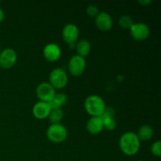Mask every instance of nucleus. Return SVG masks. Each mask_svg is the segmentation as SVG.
Returning a JSON list of instances; mask_svg holds the SVG:
<instances>
[{"label":"nucleus","instance_id":"1","mask_svg":"<svg viewBox=\"0 0 161 161\" xmlns=\"http://www.w3.org/2000/svg\"><path fill=\"white\" fill-rule=\"evenodd\" d=\"M140 144L141 142L135 132L127 131L123 134L119 138V149L126 156L131 157L138 153L140 149Z\"/></svg>","mask_w":161,"mask_h":161},{"label":"nucleus","instance_id":"2","mask_svg":"<svg viewBox=\"0 0 161 161\" xmlns=\"http://www.w3.org/2000/svg\"><path fill=\"white\" fill-rule=\"evenodd\" d=\"M84 108L91 116H102L106 106L102 97L96 94H92L88 96L85 100Z\"/></svg>","mask_w":161,"mask_h":161},{"label":"nucleus","instance_id":"3","mask_svg":"<svg viewBox=\"0 0 161 161\" xmlns=\"http://www.w3.org/2000/svg\"><path fill=\"white\" fill-rule=\"evenodd\" d=\"M47 137L53 143L63 142L68 137V130L61 124H50L47 130Z\"/></svg>","mask_w":161,"mask_h":161},{"label":"nucleus","instance_id":"4","mask_svg":"<svg viewBox=\"0 0 161 161\" xmlns=\"http://www.w3.org/2000/svg\"><path fill=\"white\" fill-rule=\"evenodd\" d=\"M69 77L67 72L61 68H56L50 72L49 75V83L55 90H61L65 87Z\"/></svg>","mask_w":161,"mask_h":161},{"label":"nucleus","instance_id":"5","mask_svg":"<svg viewBox=\"0 0 161 161\" xmlns=\"http://www.w3.org/2000/svg\"><path fill=\"white\" fill-rule=\"evenodd\" d=\"M36 92L39 102L50 103L56 94V90L48 82H43L38 85Z\"/></svg>","mask_w":161,"mask_h":161},{"label":"nucleus","instance_id":"6","mask_svg":"<svg viewBox=\"0 0 161 161\" xmlns=\"http://www.w3.org/2000/svg\"><path fill=\"white\" fill-rule=\"evenodd\" d=\"M61 35L65 43L70 47H74V45H75L79 40L80 30L75 24L69 23L64 25Z\"/></svg>","mask_w":161,"mask_h":161},{"label":"nucleus","instance_id":"7","mask_svg":"<svg viewBox=\"0 0 161 161\" xmlns=\"http://www.w3.org/2000/svg\"><path fill=\"white\" fill-rule=\"evenodd\" d=\"M85 69H86V60L84 58L75 54L69 59L68 69L69 73L72 76H80L84 72Z\"/></svg>","mask_w":161,"mask_h":161},{"label":"nucleus","instance_id":"8","mask_svg":"<svg viewBox=\"0 0 161 161\" xmlns=\"http://www.w3.org/2000/svg\"><path fill=\"white\" fill-rule=\"evenodd\" d=\"M130 34L133 39L136 41H144L150 34V29L146 24L142 22L134 23L130 28Z\"/></svg>","mask_w":161,"mask_h":161},{"label":"nucleus","instance_id":"9","mask_svg":"<svg viewBox=\"0 0 161 161\" xmlns=\"http://www.w3.org/2000/svg\"><path fill=\"white\" fill-rule=\"evenodd\" d=\"M17 60V55L12 48H6L0 53V68L9 69L15 64Z\"/></svg>","mask_w":161,"mask_h":161},{"label":"nucleus","instance_id":"10","mask_svg":"<svg viewBox=\"0 0 161 161\" xmlns=\"http://www.w3.org/2000/svg\"><path fill=\"white\" fill-rule=\"evenodd\" d=\"M44 58L49 62H55L61 58V50L56 43H48L44 47L42 50Z\"/></svg>","mask_w":161,"mask_h":161},{"label":"nucleus","instance_id":"11","mask_svg":"<svg viewBox=\"0 0 161 161\" xmlns=\"http://www.w3.org/2000/svg\"><path fill=\"white\" fill-rule=\"evenodd\" d=\"M95 25L100 31H109L113 25V20L111 15L106 12H99L95 17Z\"/></svg>","mask_w":161,"mask_h":161},{"label":"nucleus","instance_id":"12","mask_svg":"<svg viewBox=\"0 0 161 161\" xmlns=\"http://www.w3.org/2000/svg\"><path fill=\"white\" fill-rule=\"evenodd\" d=\"M52 108L50 103L43 102H38L33 105L32 114L36 119H44L48 118Z\"/></svg>","mask_w":161,"mask_h":161},{"label":"nucleus","instance_id":"13","mask_svg":"<svg viewBox=\"0 0 161 161\" xmlns=\"http://www.w3.org/2000/svg\"><path fill=\"white\" fill-rule=\"evenodd\" d=\"M86 128L88 133L92 135H97L100 134L104 129L102 117L101 116H91L86 122Z\"/></svg>","mask_w":161,"mask_h":161},{"label":"nucleus","instance_id":"14","mask_svg":"<svg viewBox=\"0 0 161 161\" xmlns=\"http://www.w3.org/2000/svg\"><path fill=\"white\" fill-rule=\"evenodd\" d=\"M103 122L104 128L108 130H113L116 127V121L114 118V110L112 108H105V112L101 116Z\"/></svg>","mask_w":161,"mask_h":161},{"label":"nucleus","instance_id":"15","mask_svg":"<svg viewBox=\"0 0 161 161\" xmlns=\"http://www.w3.org/2000/svg\"><path fill=\"white\" fill-rule=\"evenodd\" d=\"M75 50H76V54L82 58H86L89 55L91 50V42L86 39H80L75 43Z\"/></svg>","mask_w":161,"mask_h":161},{"label":"nucleus","instance_id":"16","mask_svg":"<svg viewBox=\"0 0 161 161\" xmlns=\"http://www.w3.org/2000/svg\"><path fill=\"white\" fill-rule=\"evenodd\" d=\"M153 128L150 125L144 124V125L141 126V127H139L136 135L137 136H138V139L140 140V142H146L149 141V140H150L151 138H153Z\"/></svg>","mask_w":161,"mask_h":161},{"label":"nucleus","instance_id":"17","mask_svg":"<svg viewBox=\"0 0 161 161\" xmlns=\"http://www.w3.org/2000/svg\"><path fill=\"white\" fill-rule=\"evenodd\" d=\"M68 102V97L64 93H58L55 94L54 97L50 105L52 108H61Z\"/></svg>","mask_w":161,"mask_h":161},{"label":"nucleus","instance_id":"18","mask_svg":"<svg viewBox=\"0 0 161 161\" xmlns=\"http://www.w3.org/2000/svg\"><path fill=\"white\" fill-rule=\"evenodd\" d=\"M63 116H64V113H63L61 108H52L48 118L50 124H61V121L62 120Z\"/></svg>","mask_w":161,"mask_h":161},{"label":"nucleus","instance_id":"19","mask_svg":"<svg viewBox=\"0 0 161 161\" xmlns=\"http://www.w3.org/2000/svg\"><path fill=\"white\" fill-rule=\"evenodd\" d=\"M119 27L123 29H129L131 28V26L133 25L134 21L132 20L131 17L128 15H123L121 16L119 18Z\"/></svg>","mask_w":161,"mask_h":161},{"label":"nucleus","instance_id":"20","mask_svg":"<svg viewBox=\"0 0 161 161\" xmlns=\"http://www.w3.org/2000/svg\"><path fill=\"white\" fill-rule=\"evenodd\" d=\"M150 151L153 156L157 157H161V142L156 141L152 144L150 147Z\"/></svg>","mask_w":161,"mask_h":161},{"label":"nucleus","instance_id":"21","mask_svg":"<svg viewBox=\"0 0 161 161\" xmlns=\"http://www.w3.org/2000/svg\"><path fill=\"white\" fill-rule=\"evenodd\" d=\"M86 13L89 17H94L95 18L97 16V14H99V9L94 5H90L86 7Z\"/></svg>","mask_w":161,"mask_h":161},{"label":"nucleus","instance_id":"22","mask_svg":"<svg viewBox=\"0 0 161 161\" xmlns=\"http://www.w3.org/2000/svg\"><path fill=\"white\" fill-rule=\"evenodd\" d=\"M138 3H139L141 6H148V5L150 4L151 3H152V0H139V1L138 2Z\"/></svg>","mask_w":161,"mask_h":161},{"label":"nucleus","instance_id":"23","mask_svg":"<svg viewBox=\"0 0 161 161\" xmlns=\"http://www.w3.org/2000/svg\"><path fill=\"white\" fill-rule=\"evenodd\" d=\"M4 17H5V14H4V11L3 9L0 7V23L3 21L4 20Z\"/></svg>","mask_w":161,"mask_h":161},{"label":"nucleus","instance_id":"24","mask_svg":"<svg viewBox=\"0 0 161 161\" xmlns=\"http://www.w3.org/2000/svg\"><path fill=\"white\" fill-rule=\"evenodd\" d=\"M1 51H2V48H1V46H0V53H1Z\"/></svg>","mask_w":161,"mask_h":161},{"label":"nucleus","instance_id":"25","mask_svg":"<svg viewBox=\"0 0 161 161\" xmlns=\"http://www.w3.org/2000/svg\"><path fill=\"white\" fill-rule=\"evenodd\" d=\"M137 161H142V160H137Z\"/></svg>","mask_w":161,"mask_h":161}]
</instances>
